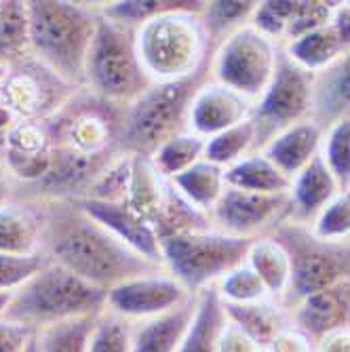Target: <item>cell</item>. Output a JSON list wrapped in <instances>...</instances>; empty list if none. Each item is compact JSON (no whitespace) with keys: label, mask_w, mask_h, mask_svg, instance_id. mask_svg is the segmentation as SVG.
Returning a JSON list of instances; mask_svg holds the SVG:
<instances>
[{"label":"cell","mask_w":350,"mask_h":352,"mask_svg":"<svg viewBox=\"0 0 350 352\" xmlns=\"http://www.w3.org/2000/svg\"><path fill=\"white\" fill-rule=\"evenodd\" d=\"M39 205L43 234L41 251L49 262L68 268L87 283L110 292L112 287L165 270L112 234L104 223L70 199H32Z\"/></svg>","instance_id":"obj_1"},{"label":"cell","mask_w":350,"mask_h":352,"mask_svg":"<svg viewBox=\"0 0 350 352\" xmlns=\"http://www.w3.org/2000/svg\"><path fill=\"white\" fill-rule=\"evenodd\" d=\"M205 3H177L135 30L140 61L156 82H175L203 70L211 45L201 19Z\"/></svg>","instance_id":"obj_2"},{"label":"cell","mask_w":350,"mask_h":352,"mask_svg":"<svg viewBox=\"0 0 350 352\" xmlns=\"http://www.w3.org/2000/svg\"><path fill=\"white\" fill-rule=\"evenodd\" d=\"M30 49L39 61L76 89H85L87 55L100 19V3L30 0Z\"/></svg>","instance_id":"obj_3"},{"label":"cell","mask_w":350,"mask_h":352,"mask_svg":"<svg viewBox=\"0 0 350 352\" xmlns=\"http://www.w3.org/2000/svg\"><path fill=\"white\" fill-rule=\"evenodd\" d=\"M209 63L190 78L156 82L138 100L122 106L120 152L131 156H152L165 142L188 131L190 102L201 85L211 78Z\"/></svg>","instance_id":"obj_4"},{"label":"cell","mask_w":350,"mask_h":352,"mask_svg":"<svg viewBox=\"0 0 350 352\" xmlns=\"http://www.w3.org/2000/svg\"><path fill=\"white\" fill-rule=\"evenodd\" d=\"M108 292L100 289L78 274L49 262L13 294L7 318L32 329H43L70 318L100 314L106 310Z\"/></svg>","instance_id":"obj_5"},{"label":"cell","mask_w":350,"mask_h":352,"mask_svg":"<svg viewBox=\"0 0 350 352\" xmlns=\"http://www.w3.org/2000/svg\"><path fill=\"white\" fill-rule=\"evenodd\" d=\"M154 82L146 74L135 45V30L102 15L87 55L85 89L98 98L127 106Z\"/></svg>","instance_id":"obj_6"},{"label":"cell","mask_w":350,"mask_h":352,"mask_svg":"<svg viewBox=\"0 0 350 352\" xmlns=\"http://www.w3.org/2000/svg\"><path fill=\"white\" fill-rule=\"evenodd\" d=\"M120 116L122 106L80 89L45 124L53 148L108 163L124 154L120 152Z\"/></svg>","instance_id":"obj_7"},{"label":"cell","mask_w":350,"mask_h":352,"mask_svg":"<svg viewBox=\"0 0 350 352\" xmlns=\"http://www.w3.org/2000/svg\"><path fill=\"white\" fill-rule=\"evenodd\" d=\"M270 236L287 249L292 260V283L281 300L287 310L308 296L350 278V239H321L298 221H285Z\"/></svg>","instance_id":"obj_8"},{"label":"cell","mask_w":350,"mask_h":352,"mask_svg":"<svg viewBox=\"0 0 350 352\" xmlns=\"http://www.w3.org/2000/svg\"><path fill=\"white\" fill-rule=\"evenodd\" d=\"M253 241L224 234L215 228L161 241L163 266L190 294L215 287L230 270L245 264Z\"/></svg>","instance_id":"obj_9"},{"label":"cell","mask_w":350,"mask_h":352,"mask_svg":"<svg viewBox=\"0 0 350 352\" xmlns=\"http://www.w3.org/2000/svg\"><path fill=\"white\" fill-rule=\"evenodd\" d=\"M314 110V74L278 49L276 72L262 93L258 102H253L251 122L256 129V146L253 152H260L276 135L292 129L294 124L312 118Z\"/></svg>","instance_id":"obj_10"},{"label":"cell","mask_w":350,"mask_h":352,"mask_svg":"<svg viewBox=\"0 0 350 352\" xmlns=\"http://www.w3.org/2000/svg\"><path fill=\"white\" fill-rule=\"evenodd\" d=\"M278 49L276 41L249 23L211 53V78L258 102L276 72Z\"/></svg>","instance_id":"obj_11"},{"label":"cell","mask_w":350,"mask_h":352,"mask_svg":"<svg viewBox=\"0 0 350 352\" xmlns=\"http://www.w3.org/2000/svg\"><path fill=\"white\" fill-rule=\"evenodd\" d=\"M76 91L80 89L30 55L7 68V76L0 85V102L17 120H47L66 106Z\"/></svg>","instance_id":"obj_12"},{"label":"cell","mask_w":350,"mask_h":352,"mask_svg":"<svg viewBox=\"0 0 350 352\" xmlns=\"http://www.w3.org/2000/svg\"><path fill=\"white\" fill-rule=\"evenodd\" d=\"M211 226L239 239L270 236L278 226L292 219L289 192H249L226 186L224 195L209 213Z\"/></svg>","instance_id":"obj_13"},{"label":"cell","mask_w":350,"mask_h":352,"mask_svg":"<svg viewBox=\"0 0 350 352\" xmlns=\"http://www.w3.org/2000/svg\"><path fill=\"white\" fill-rule=\"evenodd\" d=\"M190 298H195V294H190L173 274L154 270L112 287L106 298V310L129 323H138L161 316Z\"/></svg>","instance_id":"obj_14"},{"label":"cell","mask_w":350,"mask_h":352,"mask_svg":"<svg viewBox=\"0 0 350 352\" xmlns=\"http://www.w3.org/2000/svg\"><path fill=\"white\" fill-rule=\"evenodd\" d=\"M51 135L45 120H15L3 138V163L15 188L45 177L51 165Z\"/></svg>","instance_id":"obj_15"},{"label":"cell","mask_w":350,"mask_h":352,"mask_svg":"<svg viewBox=\"0 0 350 352\" xmlns=\"http://www.w3.org/2000/svg\"><path fill=\"white\" fill-rule=\"evenodd\" d=\"M253 102L234 89L209 78L195 93L188 110V131L211 140L251 118Z\"/></svg>","instance_id":"obj_16"},{"label":"cell","mask_w":350,"mask_h":352,"mask_svg":"<svg viewBox=\"0 0 350 352\" xmlns=\"http://www.w3.org/2000/svg\"><path fill=\"white\" fill-rule=\"evenodd\" d=\"M292 323L306 333L314 346L325 338L350 329V278L302 300L292 310Z\"/></svg>","instance_id":"obj_17"},{"label":"cell","mask_w":350,"mask_h":352,"mask_svg":"<svg viewBox=\"0 0 350 352\" xmlns=\"http://www.w3.org/2000/svg\"><path fill=\"white\" fill-rule=\"evenodd\" d=\"M76 203L98 219L100 223L116 234L122 243L129 245L135 253L144 255L156 266H163L161 241H158L156 228L127 203H108L93 199H76ZM165 268V266H163Z\"/></svg>","instance_id":"obj_18"},{"label":"cell","mask_w":350,"mask_h":352,"mask_svg":"<svg viewBox=\"0 0 350 352\" xmlns=\"http://www.w3.org/2000/svg\"><path fill=\"white\" fill-rule=\"evenodd\" d=\"M199 296L146 321L131 323V352H179L195 323Z\"/></svg>","instance_id":"obj_19"},{"label":"cell","mask_w":350,"mask_h":352,"mask_svg":"<svg viewBox=\"0 0 350 352\" xmlns=\"http://www.w3.org/2000/svg\"><path fill=\"white\" fill-rule=\"evenodd\" d=\"M340 192L336 177L325 165L323 156H314L312 161L292 179L289 197H292V219L298 223L312 226L327 203Z\"/></svg>","instance_id":"obj_20"},{"label":"cell","mask_w":350,"mask_h":352,"mask_svg":"<svg viewBox=\"0 0 350 352\" xmlns=\"http://www.w3.org/2000/svg\"><path fill=\"white\" fill-rule=\"evenodd\" d=\"M323 135H325L323 126L310 118L300 124H294L292 129L276 135L260 152L266 158H270L289 179H294L314 156L321 154Z\"/></svg>","instance_id":"obj_21"},{"label":"cell","mask_w":350,"mask_h":352,"mask_svg":"<svg viewBox=\"0 0 350 352\" xmlns=\"http://www.w3.org/2000/svg\"><path fill=\"white\" fill-rule=\"evenodd\" d=\"M350 116V49L331 66L314 74V110L312 120L323 129Z\"/></svg>","instance_id":"obj_22"},{"label":"cell","mask_w":350,"mask_h":352,"mask_svg":"<svg viewBox=\"0 0 350 352\" xmlns=\"http://www.w3.org/2000/svg\"><path fill=\"white\" fill-rule=\"evenodd\" d=\"M226 318L243 329L253 342L268 348L278 333L292 327V312L285 308L278 300L266 298L251 304H226L221 302Z\"/></svg>","instance_id":"obj_23"},{"label":"cell","mask_w":350,"mask_h":352,"mask_svg":"<svg viewBox=\"0 0 350 352\" xmlns=\"http://www.w3.org/2000/svg\"><path fill=\"white\" fill-rule=\"evenodd\" d=\"M43 223L39 205L32 199H15L0 207V251L30 255L41 251Z\"/></svg>","instance_id":"obj_24"},{"label":"cell","mask_w":350,"mask_h":352,"mask_svg":"<svg viewBox=\"0 0 350 352\" xmlns=\"http://www.w3.org/2000/svg\"><path fill=\"white\" fill-rule=\"evenodd\" d=\"M245 262L258 272L268 289V296L281 302L292 283V260L287 249L274 236L253 239Z\"/></svg>","instance_id":"obj_25"},{"label":"cell","mask_w":350,"mask_h":352,"mask_svg":"<svg viewBox=\"0 0 350 352\" xmlns=\"http://www.w3.org/2000/svg\"><path fill=\"white\" fill-rule=\"evenodd\" d=\"M154 228H156L158 241H165L169 236L211 230L213 226H211L209 213H205L199 207H195L175 188V184L169 182V188L165 192V199H163L161 209H158V215L154 219Z\"/></svg>","instance_id":"obj_26"},{"label":"cell","mask_w":350,"mask_h":352,"mask_svg":"<svg viewBox=\"0 0 350 352\" xmlns=\"http://www.w3.org/2000/svg\"><path fill=\"white\" fill-rule=\"evenodd\" d=\"M224 177H226V186L249 190V192H266V195L289 192L292 188V179L262 152L247 154L239 163L226 167Z\"/></svg>","instance_id":"obj_27"},{"label":"cell","mask_w":350,"mask_h":352,"mask_svg":"<svg viewBox=\"0 0 350 352\" xmlns=\"http://www.w3.org/2000/svg\"><path fill=\"white\" fill-rule=\"evenodd\" d=\"M298 66H302L304 70L319 74L321 70H325L331 63L346 51L340 36L336 34V30L331 23L308 32L302 38L289 43V45H281Z\"/></svg>","instance_id":"obj_28"},{"label":"cell","mask_w":350,"mask_h":352,"mask_svg":"<svg viewBox=\"0 0 350 352\" xmlns=\"http://www.w3.org/2000/svg\"><path fill=\"white\" fill-rule=\"evenodd\" d=\"M182 195L205 213H211L226 190L224 169L209 163L207 158L171 179Z\"/></svg>","instance_id":"obj_29"},{"label":"cell","mask_w":350,"mask_h":352,"mask_svg":"<svg viewBox=\"0 0 350 352\" xmlns=\"http://www.w3.org/2000/svg\"><path fill=\"white\" fill-rule=\"evenodd\" d=\"M226 323V312L215 287L199 294L195 323L179 352H217V338Z\"/></svg>","instance_id":"obj_30"},{"label":"cell","mask_w":350,"mask_h":352,"mask_svg":"<svg viewBox=\"0 0 350 352\" xmlns=\"http://www.w3.org/2000/svg\"><path fill=\"white\" fill-rule=\"evenodd\" d=\"M30 55L28 3L19 0L0 3V63L9 68Z\"/></svg>","instance_id":"obj_31"},{"label":"cell","mask_w":350,"mask_h":352,"mask_svg":"<svg viewBox=\"0 0 350 352\" xmlns=\"http://www.w3.org/2000/svg\"><path fill=\"white\" fill-rule=\"evenodd\" d=\"M258 3H228V0H217V3H205L201 11V19L207 32L211 49L215 51L234 32L243 30L251 23Z\"/></svg>","instance_id":"obj_32"},{"label":"cell","mask_w":350,"mask_h":352,"mask_svg":"<svg viewBox=\"0 0 350 352\" xmlns=\"http://www.w3.org/2000/svg\"><path fill=\"white\" fill-rule=\"evenodd\" d=\"M100 314L78 316L39 329L36 340L41 352H89L91 336Z\"/></svg>","instance_id":"obj_33"},{"label":"cell","mask_w":350,"mask_h":352,"mask_svg":"<svg viewBox=\"0 0 350 352\" xmlns=\"http://www.w3.org/2000/svg\"><path fill=\"white\" fill-rule=\"evenodd\" d=\"M205 148H207V140L190 133V131H184V133L171 138L169 142H165L150 158H152L154 167L167 179H173V177L182 175L184 171H188L193 165H197L199 161H203Z\"/></svg>","instance_id":"obj_34"},{"label":"cell","mask_w":350,"mask_h":352,"mask_svg":"<svg viewBox=\"0 0 350 352\" xmlns=\"http://www.w3.org/2000/svg\"><path fill=\"white\" fill-rule=\"evenodd\" d=\"M253 146H256V129H253V122L249 118L232 129L207 140L205 158L209 163L226 169L239 163L247 154H253Z\"/></svg>","instance_id":"obj_35"},{"label":"cell","mask_w":350,"mask_h":352,"mask_svg":"<svg viewBox=\"0 0 350 352\" xmlns=\"http://www.w3.org/2000/svg\"><path fill=\"white\" fill-rule=\"evenodd\" d=\"M321 156L336 177L340 190H350V116L325 129Z\"/></svg>","instance_id":"obj_36"},{"label":"cell","mask_w":350,"mask_h":352,"mask_svg":"<svg viewBox=\"0 0 350 352\" xmlns=\"http://www.w3.org/2000/svg\"><path fill=\"white\" fill-rule=\"evenodd\" d=\"M215 292L221 302L226 304H251L270 298L258 272L247 262L230 270L224 278L215 285Z\"/></svg>","instance_id":"obj_37"},{"label":"cell","mask_w":350,"mask_h":352,"mask_svg":"<svg viewBox=\"0 0 350 352\" xmlns=\"http://www.w3.org/2000/svg\"><path fill=\"white\" fill-rule=\"evenodd\" d=\"M49 264V258L39 251L30 255H15V253H3L0 251V292H11L17 289L39 274Z\"/></svg>","instance_id":"obj_38"},{"label":"cell","mask_w":350,"mask_h":352,"mask_svg":"<svg viewBox=\"0 0 350 352\" xmlns=\"http://www.w3.org/2000/svg\"><path fill=\"white\" fill-rule=\"evenodd\" d=\"M89 352H131V323L104 310L95 323Z\"/></svg>","instance_id":"obj_39"},{"label":"cell","mask_w":350,"mask_h":352,"mask_svg":"<svg viewBox=\"0 0 350 352\" xmlns=\"http://www.w3.org/2000/svg\"><path fill=\"white\" fill-rule=\"evenodd\" d=\"M312 232L321 239H350V190H340L312 221Z\"/></svg>","instance_id":"obj_40"},{"label":"cell","mask_w":350,"mask_h":352,"mask_svg":"<svg viewBox=\"0 0 350 352\" xmlns=\"http://www.w3.org/2000/svg\"><path fill=\"white\" fill-rule=\"evenodd\" d=\"M333 7L336 3H323V0H296V9L289 19L287 32H285L283 45H289L308 34V32L331 23Z\"/></svg>","instance_id":"obj_41"},{"label":"cell","mask_w":350,"mask_h":352,"mask_svg":"<svg viewBox=\"0 0 350 352\" xmlns=\"http://www.w3.org/2000/svg\"><path fill=\"white\" fill-rule=\"evenodd\" d=\"M175 5H177L175 0H129V3H108V5L100 3V11L104 17L116 23L138 30L154 15L163 13Z\"/></svg>","instance_id":"obj_42"},{"label":"cell","mask_w":350,"mask_h":352,"mask_svg":"<svg viewBox=\"0 0 350 352\" xmlns=\"http://www.w3.org/2000/svg\"><path fill=\"white\" fill-rule=\"evenodd\" d=\"M294 9H296V0H270V3H258L251 25L264 32L266 36H270L278 45H283L285 32H287Z\"/></svg>","instance_id":"obj_43"},{"label":"cell","mask_w":350,"mask_h":352,"mask_svg":"<svg viewBox=\"0 0 350 352\" xmlns=\"http://www.w3.org/2000/svg\"><path fill=\"white\" fill-rule=\"evenodd\" d=\"M36 329L0 316V352H23L34 340Z\"/></svg>","instance_id":"obj_44"},{"label":"cell","mask_w":350,"mask_h":352,"mask_svg":"<svg viewBox=\"0 0 350 352\" xmlns=\"http://www.w3.org/2000/svg\"><path fill=\"white\" fill-rule=\"evenodd\" d=\"M217 352H266V348L253 342L243 329H239L226 318L217 338Z\"/></svg>","instance_id":"obj_45"},{"label":"cell","mask_w":350,"mask_h":352,"mask_svg":"<svg viewBox=\"0 0 350 352\" xmlns=\"http://www.w3.org/2000/svg\"><path fill=\"white\" fill-rule=\"evenodd\" d=\"M266 352H316L314 342L302 333L298 327H287L274 338V342L266 348Z\"/></svg>","instance_id":"obj_46"},{"label":"cell","mask_w":350,"mask_h":352,"mask_svg":"<svg viewBox=\"0 0 350 352\" xmlns=\"http://www.w3.org/2000/svg\"><path fill=\"white\" fill-rule=\"evenodd\" d=\"M331 25L336 30V34L340 36L344 49H350V3H336Z\"/></svg>","instance_id":"obj_47"},{"label":"cell","mask_w":350,"mask_h":352,"mask_svg":"<svg viewBox=\"0 0 350 352\" xmlns=\"http://www.w3.org/2000/svg\"><path fill=\"white\" fill-rule=\"evenodd\" d=\"M316 352H350V329L325 338L316 346Z\"/></svg>","instance_id":"obj_48"},{"label":"cell","mask_w":350,"mask_h":352,"mask_svg":"<svg viewBox=\"0 0 350 352\" xmlns=\"http://www.w3.org/2000/svg\"><path fill=\"white\" fill-rule=\"evenodd\" d=\"M15 184L7 177V179H0V207L9 205L11 201H15Z\"/></svg>","instance_id":"obj_49"},{"label":"cell","mask_w":350,"mask_h":352,"mask_svg":"<svg viewBox=\"0 0 350 352\" xmlns=\"http://www.w3.org/2000/svg\"><path fill=\"white\" fill-rule=\"evenodd\" d=\"M11 302H13V294L11 292H0V316L7 314Z\"/></svg>","instance_id":"obj_50"},{"label":"cell","mask_w":350,"mask_h":352,"mask_svg":"<svg viewBox=\"0 0 350 352\" xmlns=\"http://www.w3.org/2000/svg\"><path fill=\"white\" fill-rule=\"evenodd\" d=\"M23 352H41V348H39V340H36V336H34V340L30 342V346L23 350Z\"/></svg>","instance_id":"obj_51"},{"label":"cell","mask_w":350,"mask_h":352,"mask_svg":"<svg viewBox=\"0 0 350 352\" xmlns=\"http://www.w3.org/2000/svg\"><path fill=\"white\" fill-rule=\"evenodd\" d=\"M7 169H5V163H3V158H0V179H7Z\"/></svg>","instance_id":"obj_52"},{"label":"cell","mask_w":350,"mask_h":352,"mask_svg":"<svg viewBox=\"0 0 350 352\" xmlns=\"http://www.w3.org/2000/svg\"><path fill=\"white\" fill-rule=\"evenodd\" d=\"M5 76H7V66H3V63H0V85H3Z\"/></svg>","instance_id":"obj_53"}]
</instances>
